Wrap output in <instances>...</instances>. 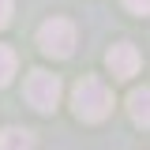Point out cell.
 Returning a JSON list of instances; mask_svg holds the SVG:
<instances>
[{"mask_svg":"<svg viewBox=\"0 0 150 150\" xmlns=\"http://www.w3.org/2000/svg\"><path fill=\"white\" fill-rule=\"evenodd\" d=\"M71 109H75L79 120L98 124V120H105L112 112V90L98 75H83V79L75 83V90H71Z\"/></svg>","mask_w":150,"mask_h":150,"instance_id":"6da1fadb","label":"cell"},{"mask_svg":"<svg viewBox=\"0 0 150 150\" xmlns=\"http://www.w3.org/2000/svg\"><path fill=\"white\" fill-rule=\"evenodd\" d=\"M38 45H41L45 56L64 60V56H71V49H75V26L68 19H49V23H41V30H38Z\"/></svg>","mask_w":150,"mask_h":150,"instance_id":"7a4b0ae2","label":"cell"},{"mask_svg":"<svg viewBox=\"0 0 150 150\" xmlns=\"http://www.w3.org/2000/svg\"><path fill=\"white\" fill-rule=\"evenodd\" d=\"M23 94H26V101H30L38 112H53L56 101H60V79L49 75V71H30Z\"/></svg>","mask_w":150,"mask_h":150,"instance_id":"3957f363","label":"cell"},{"mask_svg":"<svg viewBox=\"0 0 150 150\" xmlns=\"http://www.w3.org/2000/svg\"><path fill=\"white\" fill-rule=\"evenodd\" d=\"M105 64H109V71L116 75V79H131V75L139 71V49H135L131 41H120V45L109 49Z\"/></svg>","mask_w":150,"mask_h":150,"instance_id":"277c9868","label":"cell"},{"mask_svg":"<svg viewBox=\"0 0 150 150\" xmlns=\"http://www.w3.org/2000/svg\"><path fill=\"white\" fill-rule=\"evenodd\" d=\"M128 112H131V120H135L139 128H150V86L131 90V98H128Z\"/></svg>","mask_w":150,"mask_h":150,"instance_id":"5b68a950","label":"cell"},{"mask_svg":"<svg viewBox=\"0 0 150 150\" xmlns=\"http://www.w3.org/2000/svg\"><path fill=\"white\" fill-rule=\"evenodd\" d=\"M0 150H34V135L26 128H4L0 131Z\"/></svg>","mask_w":150,"mask_h":150,"instance_id":"8992f818","label":"cell"},{"mask_svg":"<svg viewBox=\"0 0 150 150\" xmlns=\"http://www.w3.org/2000/svg\"><path fill=\"white\" fill-rule=\"evenodd\" d=\"M11 75H15V53L8 45H0V86H8Z\"/></svg>","mask_w":150,"mask_h":150,"instance_id":"52a82bcc","label":"cell"},{"mask_svg":"<svg viewBox=\"0 0 150 150\" xmlns=\"http://www.w3.org/2000/svg\"><path fill=\"white\" fill-rule=\"evenodd\" d=\"M124 8L135 15H150V0H124Z\"/></svg>","mask_w":150,"mask_h":150,"instance_id":"ba28073f","label":"cell"},{"mask_svg":"<svg viewBox=\"0 0 150 150\" xmlns=\"http://www.w3.org/2000/svg\"><path fill=\"white\" fill-rule=\"evenodd\" d=\"M8 19H11V0H0V30L8 26Z\"/></svg>","mask_w":150,"mask_h":150,"instance_id":"9c48e42d","label":"cell"}]
</instances>
